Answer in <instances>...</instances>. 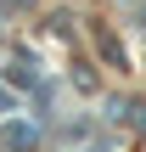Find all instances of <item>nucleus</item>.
Wrapping results in <instances>:
<instances>
[{
  "label": "nucleus",
  "mask_w": 146,
  "mask_h": 152,
  "mask_svg": "<svg viewBox=\"0 0 146 152\" xmlns=\"http://www.w3.org/2000/svg\"><path fill=\"white\" fill-rule=\"evenodd\" d=\"M0 107H11V96H6V90H0Z\"/></svg>",
  "instance_id": "obj_1"
}]
</instances>
